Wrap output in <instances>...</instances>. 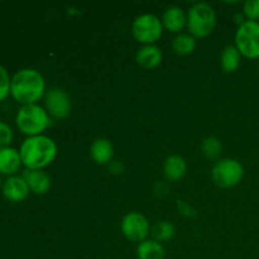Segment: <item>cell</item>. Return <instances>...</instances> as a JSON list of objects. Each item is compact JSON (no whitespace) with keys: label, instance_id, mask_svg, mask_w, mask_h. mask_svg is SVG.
Returning a JSON list of instances; mask_svg holds the SVG:
<instances>
[{"label":"cell","instance_id":"1","mask_svg":"<svg viewBox=\"0 0 259 259\" xmlns=\"http://www.w3.org/2000/svg\"><path fill=\"white\" fill-rule=\"evenodd\" d=\"M10 95L23 106L37 104L46 95V81L42 73L34 68L17 71L10 82Z\"/></svg>","mask_w":259,"mask_h":259},{"label":"cell","instance_id":"2","mask_svg":"<svg viewBox=\"0 0 259 259\" xmlns=\"http://www.w3.org/2000/svg\"><path fill=\"white\" fill-rule=\"evenodd\" d=\"M19 154L27 169H43L55 161L57 146L52 138L43 134L28 137L20 146Z\"/></svg>","mask_w":259,"mask_h":259},{"label":"cell","instance_id":"3","mask_svg":"<svg viewBox=\"0 0 259 259\" xmlns=\"http://www.w3.org/2000/svg\"><path fill=\"white\" fill-rule=\"evenodd\" d=\"M18 129L28 137L40 136L50 125V114L38 104L24 105L15 116Z\"/></svg>","mask_w":259,"mask_h":259},{"label":"cell","instance_id":"4","mask_svg":"<svg viewBox=\"0 0 259 259\" xmlns=\"http://www.w3.org/2000/svg\"><path fill=\"white\" fill-rule=\"evenodd\" d=\"M187 28L192 37L205 38L210 35L217 25V14L207 3H196L187 13Z\"/></svg>","mask_w":259,"mask_h":259},{"label":"cell","instance_id":"5","mask_svg":"<svg viewBox=\"0 0 259 259\" xmlns=\"http://www.w3.org/2000/svg\"><path fill=\"white\" fill-rule=\"evenodd\" d=\"M243 177H244V167L234 158L219 159L212 167V181L217 186L223 189L237 186L242 182Z\"/></svg>","mask_w":259,"mask_h":259},{"label":"cell","instance_id":"6","mask_svg":"<svg viewBox=\"0 0 259 259\" xmlns=\"http://www.w3.org/2000/svg\"><path fill=\"white\" fill-rule=\"evenodd\" d=\"M132 33L137 42L144 46L154 45L163 34V24L157 15L147 13L134 19Z\"/></svg>","mask_w":259,"mask_h":259},{"label":"cell","instance_id":"7","mask_svg":"<svg viewBox=\"0 0 259 259\" xmlns=\"http://www.w3.org/2000/svg\"><path fill=\"white\" fill-rule=\"evenodd\" d=\"M235 47L249 60L259 58V22L245 20L235 33Z\"/></svg>","mask_w":259,"mask_h":259},{"label":"cell","instance_id":"8","mask_svg":"<svg viewBox=\"0 0 259 259\" xmlns=\"http://www.w3.org/2000/svg\"><path fill=\"white\" fill-rule=\"evenodd\" d=\"M120 230L124 237L131 242L142 243L147 240V237L151 232V225L143 214L132 211L124 215L121 219Z\"/></svg>","mask_w":259,"mask_h":259},{"label":"cell","instance_id":"9","mask_svg":"<svg viewBox=\"0 0 259 259\" xmlns=\"http://www.w3.org/2000/svg\"><path fill=\"white\" fill-rule=\"evenodd\" d=\"M45 105L47 113L56 119L67 118L72 109L70 96L60 88H52L46 91Z\"/></svg>","mask_w":259,"mask_h":259},{"label":"cell","instance_id":"10","mask_svg":"<svg viewBox=\"0 0 259 259\" xmlns=\"http://www.w3.org/2000/svg\"><path fill=\"white\" fill-rule=\"evenodd\" d=\"M2 192L12 202H22L29 195L30 190L23 176H10L3 182Z\"/></svg>","mask_w":259,"mask_h":259},{"label":"cell","instance_id":"11","mask_svg":"<svg viewBox=\"0 0 259 259\" xmlns=\"http://www.w3.org/2000/svg\"><path fill=\"white\" fill-rule=\"evenodd\" d=\"M23 179L35 195H45L51 189V177L43 169H25Z\"/></svg>","mask_w":259,"mask_h":259},{"label":"cell","instance_id":"12","mask_svg":"<svg viewBox=\"0 0 259 259\" xmlns=\"http://www.w3.org/2000/svg\"><path fill=\"white\" fill-rule=\"evenodd\" d=\"M90 156L95 163L110 164L114 157V147L109 139L98 138L93 142L90 147Z\"/></svg>","mask_w":259,"mask_h":259},{"label":"cell","instance_id":"13","mask_svg":"<svg viewBox=\"0 0 259 259\" xmlns=\"http://www.w3.org/2000/svg\"><path fill=\"white\" fill-rule=\"evenodd\" d=\"M187 171V163L184 157L179 154H172L167 157L163 164V174L168 181L176 182L185 177Z\"/></svg>","mask_w":259,"mask_h":259},{"label":"cell","instance_id":"14","mask_svg":"<svg viewBox=\"0 0 259 259\" xmlns=\"http://www.w3.org/2000/svg\"><path fill=\"white\" fill-rule=\"evenodd\" d=\"M162 58H163V53H162L161 48L154 45L143 46L137 52V62L147 70H153V68L158 67L162 62Z\"/></svg>","mask_w":259,"mask_h":259},{"label":"cell","instance_id":"15","mask_svg":"<svg viewBox=\"0 0 259 259\" xmlns=\"http://www.w3.org/2000/svg\"><path fill=\"white\" fill-rule=\"evenodd\" d=\"M22 164L19 151L15 148L8 147V148L0 149V175L4 176H14L15 172L19 169Z\"/></svg>","mask_w":259,"mask_h":259},{"label":"cell","instance_id":"16","mask_svg":"<svg viewBox=\"0 0 259 259\" xmlns=\"http://www.w3.org/2000/svg\"><path fill=\"white\" fill-rule=\"evenodd\" d=\"M187 15L184 10L179 7H169L164 10L162 17V24L163 28L172 33H177L186 25Z\"/></svg>","mask_w":259,"mask_h":259},{"label":"cell","instance_id":"17","mask_svg":"<svg viewBox=\"0 0 259 259\" xmlns=\"http://www.w3.org/2000/svg\"><path fill=\"white\" fill-rule=\"evenodd\" d=\"M166 252L161 243L156 240H144L137 247V257L138 259H164Z\"/></svg>","mask_w":259,"mask_h":259},{"label":"cell","instance_id":"18","mask_svg":"<svg viewBox=\"0 0 259 259\" xmlns=\"http://www.w3.org/2000/svg\"><path fill=\"white\" fill-rule=\"evenodd\" d=\"M240 56L242 55L235 46H227L223 50L220 61H222V67L224 72L233 73L239 68Z\"/></svg>","mask_w":259,"mask_h":259},{"label":"cell","instance_id":"19","mask_svg":"<svg viewBox=\"0 0 259 259\" xmlns=\"http://www.w3.org/2000/svg\"><path fill=\"white\" fill-rule=\"evenodd\" d=\"M196 48V38L191 34H179L172 42V50L177 56H189Z\"/></svg>","mask_w":259,"mask_h":259},{"label":"cell","instance_id":"20","mask_svg":"<svg viewBox=\"0 0 259 259\" xmlns=\"http://www.w3.org/2000/svg\"><path fill=\"white\" fill-rule=\"evenodd\" d=\"M175 229L174 224L166 220H162L158 222L153 228H152V235H153L154 240L158 243H166L168 240H171L175 237Z\"/></svg>","mask_w":259,"mask_h":259},{"label":"cell","instance_id":"21","mask_svg":"<svg viewBox=\"0 0 259 259\" xmlns=\"http://www.w3.org/2000/svg\"><path fill=\"white\" fill-rule=\"evenodd\" d=\"M222 142L217 137H206L201 143V152L207 159H217L222 154Z\"/></svg>","mask_w":259,"mask_h":259},{"label":"cell","instance_id":"22","mask_svg":"<svg viewBox=\"0 0 259 259\" xmlns=\"http://www.w3.org/2000/svg\"><path fill=\"white\" fill-rule=\"evenodd\" d=\"M10 82H12V78L7 68L0 65V101L7 99L10 94Z\"/></svg>","mask_w":259,"mask_h":259},{"label":"cell","instance_id":"23","mask_svg":"<svg viewBox=\"0 0 259 259\" xmlns=\"http://www.w3.org/2000/svg\"><path fill=\"white\" fill-rule=\"evenodd\" d=\"M244 15L250 22H258L259 20V0H247L244 3Z\"/></svg>","mask_w":259,"mask_h":259},{"label":"cell","instance_id":"24","mask_svg":"<svg viewBox=\"0 0 259 259\" xmlns=\"http://www.w3.org/2000/svg\"><path fill=\"white\" fill-rule=\"evenodd\" d=\"M13 141V131L7 123L0 121V149L8 148Z\"/></svg>","mask_w":259,"mask_h":259},{"label":"cell","instance_id":"25","mask_svg":"<svg viewBox=\"0 0 259 259\" xmlns=\"http://www.w3.org/2000/svg\"><path fill=\"white\" fill-rule=\"evenodd\" d=\"M177 206H179V210H180V214L185 215V217L187 218H194L195 215H196V211H195L194 209H192L190 205H187L186 202L184 201H177Z\"/></svg>","mask_w":259,"mask_h":259},{"label":"cell","instance_id":"26","mask_svg":"<svg viewBox=\"0 0 259 259\" xmlns=\"http://www.w3.org/2000/svg\"><path fill=\"white\" fill-rule=\"evenodd\" d=\"M109 171L113 175H121L124 172V166L121 162L119 161H113L109 164Z\"/></svg>","mask_w":259,"mask_h":259},{"label":"cell","instance_id":"27","mask_svg":"<svg viewBox=\"0 0 259 259\" xmlns=\"http://www.w3.org/2000/svg\"><path fill=\"white\" fill-rule=\"evenodd\" d=\"M3 187V181H2V176H0V190H2Z\"/></svg>","mask_w":259,"mask_h":259}]
</instances>
